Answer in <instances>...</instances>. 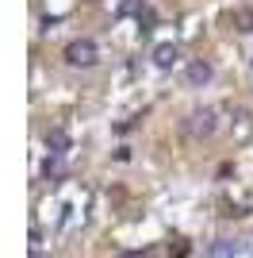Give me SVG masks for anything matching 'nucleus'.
<instances>
[{
  "instance_id": "nucleus-5",
  "label": "nucleus",
  "mask_w": 253,
  "mask_h": 258,
  "mask_svg": "<svg viewBox=\"0 0 253 258\" xmlns=\"http://www.w3.org/2000/svg\"><path fill=\"white\" fill-rule=\"evenodd\" d=\"M154 62H158L161 70H169V66L177 62V46H173V43H161L158 50H154Z\"/></svg>"
},
{
  "instance_id": "nucleus-4",
  "label": "nucleus",
  "mask_w": 253,
  "mask_h": 258,
  "mask_svg": "<svg viewBox=\"0 0 253 258\" xmlns=\"http://www.w3.org/2000/svg\"><path fill=\"white\" fill-rule=\"evenodd\" d=\"M215 258H242V243H234V239H219L215 247H211Z\"/></svg>"
},
{
  "instance_id": "nucleus-3",
  "label": "nucleus",
  "mask_w": 253,
  "mask_h": 258,
  "mask_svg": "<svg viewBox=\"0 0 253 258\" xmlns=\"http://www.w3.org/2000/svg\"><path fill=\"white\" fill-rule=\"evenodd\" d=\"M211 77H215V70H211V62H192V66H188V85H192V89L207 85Z\"/></svg>"
},
{
  "instance_id": "nucleus-7",
  "label": "nucleus",
  "mask_w": 253,
  "mask_h": 258,
  "mask_svg": "<svg viewBox=\"0 0 253 258\" xmlns=\"http://www.w3.org/2000/svg\"><path fill=\"white\" fill-rule=\"evenodd\" d=\"M119 258H146V254H142V250H123Z\"/></svg>"
},
{
  "instance_id": "nucleus-1",
  "label": "nucleus",
  "mask_w": 253,
  "mask_h": 258,
  "mask_svg": "<svg viewBox=\"0 0 253 258\" xmlns=\"http://www.w3.org/2000/svg\"><path fill=\"white\" fill-rule=\"evenodd\" d=\"M184 127H188L192 139H207V135H215V127H219V112H215V108H196Z\"/></svg>"
},
{
  "instance_id": "nucleus-2",
  "label": "nucleus",
  "mask_w": 253,
  "mask_h": 258,
  "mask_svg": "<svg viewBox=\"0 0 253 258\" xmlns=\"http://www.w3.org/2000/svg\"><path fill=\"white\" fill-rule=\"evenodd\" d=\"M96 58H100V50H96L92 39H73V43L65 46V62L77 66V70H88V66H96Z\"/></svg>"
},
{
  "instance_id": "nucleus-6",
  "label": "nucleus",
  "mask_w": 253,
  "mask_h": 258,
  "mask_svg": "<svg viewBox=\"0 0 253 258\" xmlns=\"http://www.w3.org/2000/svg\"><path fill=\"white\" fill-rule=\"evenodd\" d=\"M46 147H50L54 154H65V147H69V135H65L62 127H58V131H50V135H46Z\"/></svg>"
}]
</instances>
